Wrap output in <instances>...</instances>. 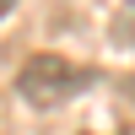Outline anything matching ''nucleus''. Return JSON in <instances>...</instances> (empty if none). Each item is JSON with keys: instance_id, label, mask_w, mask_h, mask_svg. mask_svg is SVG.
<instances>
[{"instance_id": "nucleus-3", "label": "nucleus", "mask_w": 135, "mask_h": 135, "mask_svg": "<svg viewBox=\"0 0 135 135\" xmlns=\"http://www.w3.org/2000/svg\"><path fill=\"white\" fill-rule=\"evenodd\" d=\"M11 6H16V0H0V16H11Z\"/></svg>"}, {"instance_id": "nucleus-2", "label": "nucleus", "mask_w": 135, "mask_h": 135, "mask_svg": "<svg viewBox=\"0 0 135 135\" xmlns=\"http://www.w3.org/2000/svg\"><path fill=\"white\" fill-rule=\"evenodd\" d=\"M114 38L124 43V49H135V0H124V11L114 16Z\"/></svg>"}, {"instance_id": "nucleus-4", "label": "nucleus", "mask_w": 135, "mask_h": 135, "mask_svg": "<svg viewBox=\"0 0 135 135\" xmlns=\"http://www.w3.org/2000/svg\"><path fill=\"white\" fill-rule=\"evenodd\" d=\"M124 135H135V130H124Z\"/></svg>"}, {"instance_id": "nucleus-1", "label": "nucleus", "mask_w": 135, "mask_h": 135, "mask_svg": "<svg viewBox=\"0 0 135 135\" xmlns=\"http://www.w3.org/2000/svg\"><path fill=\"white\" fill-rule=\"evenodd\" d=\"M86 81H92L86 65L65 60V54H32V60L22 65V76H16V92L27 97L32 108H60V103H70Z\"/></svg>"}]
</instances>
